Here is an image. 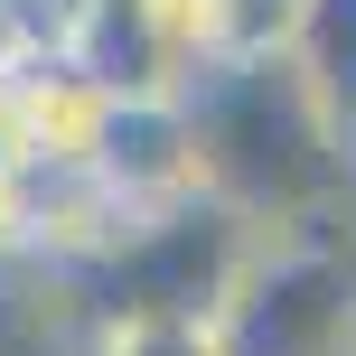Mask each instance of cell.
<instances>
[{
    "label": "cell",
    "instance_id": "obj_1",
    "mask_svg": "<svg viewBox=\"0 0 356 356\" xmlns=\"http://www.w3.org/2000/svg\"><path fill=\"white\" fill-rule=\"evenodd\" d=\"M178 94H188V122H197V188H216L244 216H272V225H309L328 178L347 169V131L319 113L300 66L282 47L216 56Z\"/></svg>",
    "mask_w": 356,
    "mask_h": 356
},
{
    "label": "cell",
    "instance_id": "obj_2",
    "mask_svg": "<svg viewBox=\"0 0 356 356\" xmlns=\"http://www.w3.org/2000/svg\"><path fill=\"white\" fill-rule=\"evenodd\" d=\"M253 263V216L225 207L216 188L160 207L150 225H122L85 272V300L104 328H141V319H225L234 282Z\"/></svg>",
    "mask_w": 356,
    "mask_h": 356
},
{
    "label": "cell",
    "instance_id": "obj_3",
    "mask_svg": "<svg viewBox=\"0 0 356 356\" xmlns=\"http://www.w3.org/2000/svg\"><path fill=\"white\" fill-rule=\"evenodd\" d=\"M356 319V263L328 244H253L216 338L225 356H328Z\"/></svg>",
    "mask_w": 356,
    "mask_h": 356
},
{
    "label": "cell",
    "instance_id": "obj_4",
    "mask_svg": "<svg viewBox=\"0 0 356 356\" xmlns=\"http://www.w3.org/2000/svg\"><path fill=\"white\" fill-rule=\"evenodd\" d=\"M66 66L94 94H178L188 85V29H178V0H94L66 38Z\"/></svg>",
    "mask_w": 356,
    "mask_h": 356
},
{
    "label": "cell",
    "instance_id": "obj_5",
    "mask_svg": "<svg viewBox=\"0 0 356 356\" xmlns=\"http://www.w3.org/2000/svg\"><path fill=\"white\" fill-rule=\"evenodd\" d=\"M282 56L300 66V85L319 94V113L356 141V0H300Z\"/></svg>",
    "mask_w": 356,
    "mask_h": 356
},
{
    "label": "cell",
    "instance_id": "obj_6",
    "mask_svg": "<svg viewBox=\"0 0 356 356\" xmlns=\"http://www.w3.org/2000/svg\"><path fill=\"white\" fill-rule=\"evenodd\" d=\"M113 356H225L207 319H141V328H113Z\"/></svg>",
    "mask_w": 356,
    "mask_h": 356
},
{
    "label": "cell",
    "instance_id": "obj_7",
    "mask_svg": "<svg viewBox=\"0 0 356 356\" xmlns=\"http://www.w3.org/2000/svg\"><path fill=\"white\" fill-rule=\"evenodd\" d=\"M0 244H10V188H0Z\"/></svg>",
    "mask_w": 356,
    "mask_h": 356
}]
</instances>
